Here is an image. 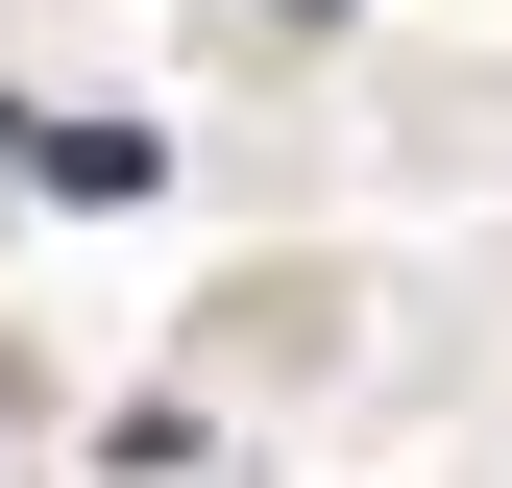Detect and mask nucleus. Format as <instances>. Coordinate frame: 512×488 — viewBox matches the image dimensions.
I'll list each match as a JSON object with an SVG mask.
<instances>
[{
  "label": "nucleus",
  "mask_w": 512,
  "mask_h": 488,
  "mask_svg": "<svg viewBox=\"0 0 512 488\" xmlns=\"http://www.w3.org/2000/svg\"><path fill=\"white\" fill-rule=\"evenodd\" d=\"M317 25H342V0H317Z\"/></svg>",
  "instance_id": "1"
}]
</instances>
